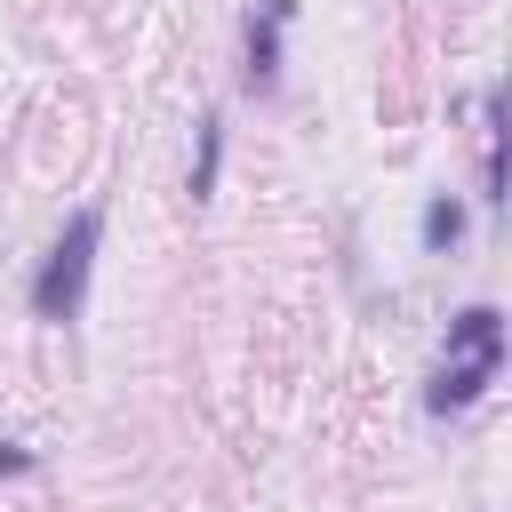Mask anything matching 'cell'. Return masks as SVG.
Wrapping results in <instances>:
<instances>
[{
  "mask_svg": "<svg viewBox=\"0 0 512 512\" xmlns=\"http://www.w3.org/2000/svg\"><path fill=\"white\" fill-rule=\"evenodd\" d=\"M496 376H504V312H496V304H464V312L448 320L440 368H432V384H424V416H464Z\"/></svg>",
  "mask_w": 512,
  "mask_h": 512,
  "instance_id": "obj_1",
  "label": "cell"
},
{
  "mask_svg": "<svg viewBox=\"0 0 512 512\" xmlns=\"http://www.w3.org/2000/svg\"><path fill=\"white\" fill-rule=\"evenodd\" d=\"M96 240H104V216H96V208H72V224L48 240V256H40V272H32V312H40L48 328L80 320L88 272H96Z\"/></svg>",
  "mask_w": 512,
  "mask_h": 512,
  "instance_id": "obj_2",
  "label": "cell"
},
{
  "mask_svg": "<svg viewBox=\"0 0 512 512\" xmlns=\"http://www.w3.org/2000/svg\"><path fill=\"white\" fill-rule=\"evenodd\" d=\"M296 24V0H256L248 8V32H240V88L248 96H272L280 88V40Z\"/></svg>",
  "mask_w": 512,
  "mask_h": 512,
  "instance_id": "obj_3",
  "label": "cell"
},
{
  "mask_svg": "<svg viewBox=\"0 0 512 512\" xmlns=\"http://www.w3.org/2000/svg\"><path fill=\"white\" fill-rule=\"evenodd\" d=\"M480 128H488V136H480V184H488L480 200L496 208V200H504V88L480 96Z\"/></svg>",
  "mask_w": 512,
  "mask_h": 512,
  "instance_id": "obj_4",
  "label": "cell"
},
{
  "mask_svg": "<svg viewBox=\"0 0 512 512\" xmlns=\"http://www.w3.org/2000/svg\"><path fill=\"white\" fill-rule=\"evenodd\" d=\"M416 240H424V256H456V240H464V200H456V192H432L424 216H416Z\"/></svg>",
  "mask_w": 512,
  "mask_h": 512,
  "instance_id": "obj_5",
  "label": "cell"
},
{
  "mask_svg": "<svg viewBox=\"0 0 512 512\" xmlns=\"http://www.w3.org/2000/svg\"><path fill=\"white\" fill-rule=\"evenodd\" d=\"M216 168H224V120L208 112V120H200V160H192V200L216 192Z\"/></svg>",
  "mask_w": 512,
  "mask_h": 512,
  "instance_id": "obj_6",
  "label": "cell"
},
{
  "mask_svg": "<svg viewBox=\"0 0 512 512\" xmlns=\"http://www.w3.org/2000/svg\"><path fill=\"white\" fill-rule=\"evenodd\" d=\"M16 472H32V456H24L16 440H0V480H16Z\"/></svg>",
  "mask_w": 512,
  "mask_h": 512,
  "instance_id": "obj_7",
  "label": "cell"
}]
</instances>
